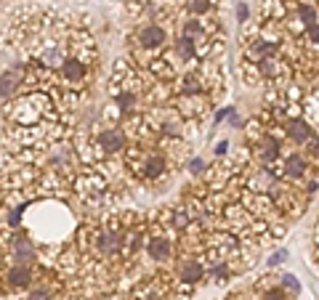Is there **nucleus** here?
Instances as JSON below:
<instances>
[{"label":"nucleus","instance_id":"obj_2","mask_svg":"<svg viewBox=\"0 0 319 300\" xmlns=\"http://www.w3.org/2000/svg\"><path fill=\"white\" fill-rule=\"evenodd\" d=\"M59 69H61L64 80H67L69 85H80V82H86V77H88V64H86V59H80V56H67Z\"/></svg>","mask_w":319,"mask_h":300},{"label":"nucleus","instance_id":"obj_1","mask_svg":"<svg viewBox=\"0 0 319 300\" xmlns=\"http://www.w3.org/2000/svg\"><path fill=\"white\" fill-rule=\"evenodd\" d=\"M96 146H99V152H101V154H107V157L120 154V152H125V146H128V136H125V130H123V128L112 125V128L99 130Z\"/></svg>","mask_w":319,"mask_h":300},{"label":"nucleus","instance_id":"obj_4","mask_svg":"<svg viewBox=\"0 0 319 300\" xmlns=\"http://www.w3.org/2000/svg\"><path fill=\"white\" fill-rule=\"evenodd\" d=\"M303 117H306V123L319 133V85L311 88V90H306V96H303Z\"/></svg>","mask_w":319,"mask_h":300},{"label":"nucleus","instance_id":"obj_13","mask_svg":"<svg viewBox=\"0 0 319 300\" xmlns=\"http://www.w3.org/2000/svg\"><path fill=\"white\" fill-rule=\"evenodd\" d=\"M189 170H192L194 175H200V173L205 170V162H202V159H200V157H197V159H192V165H189Z\"/></svg>","mask_w":319,"mask_h":300},{"label":"nucleus","instance_id":"obj_6","mask_svg":"<svg viewBox=\"0 0 319 300\" xmlns=\"http://www.w3.org/2000/svg\"><path fill=\"white\" fill-rule=\"evenodd\" d=\"M32 282V268L30 266H14L8 271V284L11 287H27Z\"/></svg>","mask_w":319,"mask_h":300},{"label":"nucleus","instance_id":"obj_9","mask_svg":"<svg viewBox=\"0 0 319 300\" xmlns=\"http://www.w3.org/2000/svg\"><path fill=\"white\" fill-rule=\"evenodd\" d=\"M264 300H290V297H287V292H285V289L271 287V289H266V292H264Z\"/></svg>","mask_w":319,"mask_h":300},{"label":"nucleus","instance_id":"obj_8","mask_svg":"<svg viewBox=\"0 0 319 300\" xmlns=\"http://www.w3.org/2000/svg\"><path fill=\"white\" fill-rule=\"evenodd\" d=\"M279 282H282V289H285V292H290L293 297L301 295V282H298L293 274H282V279H279Z\"/></svg>","mask_w":319,"mask_h":300},{"label":"nucleus","instance_id":"obj_11","mask_svg":"<svg viewBox=\"0 0 319 300\" xmlns=\"http://www.w3.org/2000/svg\"><path fill=\"white\" fill-rule=\"evenodd\" d=\"M27 300H53V297H51L48 289H35V292H30V297H27Z\"/></svg>","mask_w":319,"mask_h":300},{"label":"nucleus","instance_id":"obj_7","mask_svg":"<svg viewBox=\"0 0 319 300\" xmlns=\"http://www.w3.org/2000/svg\"><path fill=\"white\" fill-rule=\"evenodd\" d=\"M301 37H303V43H306L314 53H319V22L311 24V27H306V32H303Z\"/></svg>","mask_w":319,"mask_h":300},{"label":"nucleus","instance_id":"obj_3","mask_svg":"<svg viewBox=\"0 0 319 300\" xmlns=\"http://www.w3.org/2000/svg\"><path fill=\"white\" fill-rule=\"evenodd\" d=\"M11 260L16 266H30L35 260V245L32 239L22 237V234H16V237L11 239Z\"/></svg>","mask_w":319,"mask_h":300},{"label":"nucleus","instance_id":"obj_10","mask_svg":"<svg viewBox=\"0 0 319 300\" xmlns=\"http://www.w3.org/2000/svg\"><path fill=\"white\" fill-rule=\"evenodd\" d=\"M6 218H8V226H19V221H22V210H8V215H6Z\"/></svg>","mask_w":319,"mask_h":300},{"label":"nucleus","instance_id":"obj_5","mask_svg":"<svg viewBox=\"0 0 319 300\" xmlns=\"http://www.w3.org/2000/svg\"><path fill=\"white\" fill-rule=\"evenodd\" d=\"M24 67H14V69H8V72H3V77H0V96L3 98H8L11 93L22 85V80H24Z\"/></svg>","mask_w":319,"mask_h":300},{"label":"nucleus","instance_id":"obj_12","mask_svg":"<svg viewBox=\"0 0 319 300\" xmlns=\"http://www.w3.org/2000/svg\"><path fill=\"white\" fill-rule=\"evenodd\" d=\"M287 255H290L287 250H279V252H274V255L269 258V266H277V263H282V260H285Z\"/></svg>","mask_w":319,"mask_h":300}]
</instances>
